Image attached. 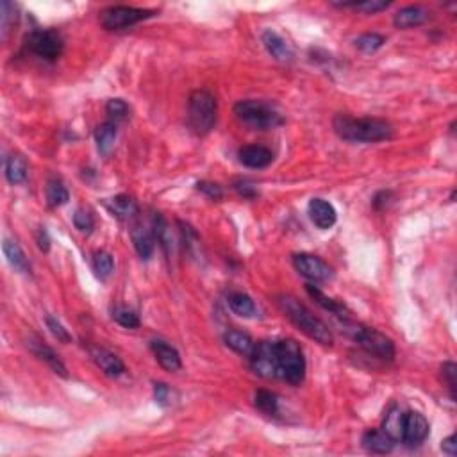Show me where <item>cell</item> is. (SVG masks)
I'll list each match as a JSON object with an SVG mask.
<instances>
[{
    "instance_id": "cell-1",
    "label": "cell",
    "mask_w": 457,
    "mask_h": 457,
    "mask_svg": "<svg viewBox=\"0 0 457 457\" xmlns=\"http://www.w3.org/2000/svg\"><path fill=\"white\" fill-rule=\"evenodd\" d=\"M333 127L341 140L350 143H377V141L390 140L393 136L392 124L380 118H354L349 115H336Z\"/></svg>"
},
{
    "instance_id": "cell-2",
    "label": "cell",
    "mask_w": 457,
    "mask_h": 457,
    "mask_svg": "<svg viewBox=\"0 0 457 457\" xmlns=\"http://www.w3.org/2000/svg\"><path fill=\"white\" fill-rule=\"evenodd\" d=\"M277 304L283 309V313L290 318L295 326L299 327L306 336L314 340L323 347H333L334 336L330 333L329 326L318 316H314L300 300H297L291 295H281L277 297Z\"/></svg>"
},
{
    "instance_id": "cell-3",
    "label": "cell",
    "mask_w": 457,
    "mask_h": 457,
    "mask_svg": "<svg viewBox=\"0 0 457 457\" xmlns=\"http://www.w3.org/2000/svg\"><path fill=\"white\" fill-rule=\"evenodd\" d=\"M277 379L286 380L291 386H300L306 379V357L302 347L295 340L276 341Z\"/></svg>"
},
{
    "instance_id": "cell-4",
    "label": "cell",
    "mask_w": 457,
    "mask_h": 457,
    "mask_svg": "<svg viewBox=\"0 0 457 457\" xmlns=\"http://www.w3.org/2000/svg\"><path fill=\"white\" fill-rule=\"evenodd\" d=\"M234 115L243 122L245 125L259 131H268V129H277L284 125V117L277 111V108L270 102L256 101V98H247L240 101L234 105Z\"/></svg>"
},
{
    "instance_id": "cell-5",
    "label": "cell",
    "mask_w": 457,
    "mask_h": 457,
    "mask_svg": "<svg viewBox=\"0 0 457 457\" xmlns=\"http://www.w3.org/2000/svg\"><path fill=\"white\" fill-rule=\"evenodd\" d=\"M217 98L207 89H195L188 102V124L197 136H205L217 124Z\"/></svg>"
},
{
    "instance_id": "cell-6",
    "label": "cell",
    "mask_w": 457,
    "mask_h": 457,
    "mask_svg": "<svg viewBox=\"0 0 457 457\" xmlns=\"http://www.w3.org/2000/svg\"><path fill=\"white\" fill-rule=\"evenodd\" d=\"M347 326V330L350 333V336L354 337L357 345L363 350L370 354V356L377 357L382 361H393L395 359V343L392 341V337H387L386 334L379 333L377 329L372 327L357 326V323H350V320L343 322Z\"/></svg>"
},
{
    "instance_id": "cell-7",
    "label": "cell",
    "mask_w": 457,
    "mask_h": 457,
    "mask_svg": "<svg viewBox=\"0 0 457 457\" xmlns=\"http://www.w3.org/2000/svg\"><path fill=\"white\" fill-rule=\"evenodd\" d=\"M25 49L45 61H56L65 51V39L56 29H39L25 39Z\"/></svg>"
},
{
    "instance_id": "cell-8",
    "label": "cell",
    "mask_w": 457,
    "mask_h": 457,
    "mask_svg": "<svg viewBox=\"0 0 457 457\" xmlns=\"http://www.w3.org/2000/svg\"><path fill=\"white\" fill-rule=\"evenodd\" d=\"M155 13L150 9L131 8V6H111L101 13V25L105 31H122L132 27L143 20L150 18Z\"/></svg>"
},
{
    "instance_id": "cell-9",
    "label": "cell",
    "mask_w": 457,
    "mask_h": 457,
    "mask_svg": "<svg viewBox=\"0 0 457 457\" xmlns=\"http://www.w3.org/2000/svg\"><path fill=\"white\" fill-rule=\"evenodd\" d=\"M252 370L263 379H277L276 341H259L250 356Z\"/></svg>"
},
{
    "instance_id": "cell-10",
    "label": "cell",
    "mask_w": 457,
    "mask_h": 457,
    "mask_svg": "<svg viewBox=\"0 0 457 457\" xmlns=\"http://www.w3.org/2000/svg\"><path fill=\"white\" fill-rule=\"evenodd\" d=\"M293 266L300 276L309 279L311 283H326L333 277V268L320 257L313 254H297L293 256Z\"/></svg>"
},
{
    "instance_id": "cell-11",
    "label": "cell",
    "mask_w": 457,
    "mask_h": 457,
    "mask_svg": "<svg viewBox=\"0 0 457 457\" xmlns=\"http://www.w3.org/2000/svg\"><path fill=\"white\" fill-rule=\"evenodd\" d=\"M429 422L423 415L416 413V411H409L404 413L402 418V436L400 442L406 443L407 446H418L429 436Z\"/></svg>"
},
{
    "instance_id": "cell-12",
    "label": "cell",
    "mask_w": 457,
    "mask_h": 457,
    "mask_svg": "<svg viewBox=\"0 0 457 457\" xmlns=\"http://www.w3.org/2000/svg\"><path fill=\"white\" fill-rule=\"evenodd\" d=\"M88 352H89V357L94 359V363L97 364L98 368H101L108 377H120L122 373L125 372L124 361H122L118 356H115L112 352H109V350L102 349V347L89 345Z\"/></svg>"
},
{
    "instance_id": "cell-13",
    "label": "cell",
    "mask_w": 457,
    "mask_h": 457,
    "mask_svg": "<svg viewBox=\"0 0 457 457\" xmlns=\"http://www.w3.org/2000/svg\"><path fill=\"white\" fill-rule=\"evenodd\" d=\"M238 157L241 165L254 170H261L273 163V152L263 145H247L238 152Z\"/></svg>"
},
{
    "instance_id": "cell-14",
    "label": "cell",
    "mask_w": 457,
    "mask_h": 457,
    "mask_svg": "<svg viewBox=\"0 0 457 457\" xmlns=\"http://www.w3.org/2000/svg\"><path fill=\"white\" fill-rule=\"evenodd\" d=\"M261 41H263L264 49L268 51V54L273 59L281 63H290L293 59V49L290 47V43L283 38L281 34H277L276 31L271 29H266V31L261 34Z\"/></svg>"
},
{
    "instance_id": "cell-15",
    "label": "cell",
    "mask_w": 457,
    "mask_h": 457,
    "mask_svg": "<svg viewBox=\"0 0 457 457\" xmlns=\"http://www.w3.org/2000/svg\"><path fill=\"white\" fill-rule=\"evenodd\" d=\"M309 210V217L313 220V224L316 225L318 228H330L337 220V213L334 210V205L330 202L323 200V198H313L307 205Z\"/></svg>"
},
{
    "instance_id": "cell-16",
    "label": "cell",
    "mask_w": 457,
    "mask_h": 457,
    "mask_svg": "<svg viewBox=\"0 0 457 457\" xmlns=\"http://www.w3.org/2000/svg\"><path fill=\"white\" fill-rule=\"evenodd\" d=\"M27 345H29V349H31V352L34 354L38 359L45 361V363L51 366L52 372L58 373V375H61V377H68V370H66L65 363H63L61 357H59L58 354L51 349V347L45 345V343H43L41 340H38V337H31Z\"/></svg>"
},
{
    "instance_id": "cell-17",
    "label": "cell",
    "mask_w": 457,
    "mask_h": 457,
    "mask_svg": "<svg viewBox=\"0 0 457 457\" xmlns=\"http://www.w3.org/2000/svg\"><path fill=\"white\" fill-rule=\"evenodd\" d=\"M150 349L152 352H154L157 363L161 364L167 372H179V370L182 368L181 356H179V352L174 349V347L168 345L167 341L152 340Z\"/></svg>"
},
{
    "instance_id": "cell-18",
    "label": "cell",
    "mask_w": 457,
    "mask_h": 457,
    "mask_svg": "<svg viewBox=\"0 0 457 457\" xmlns=\"http://www.w3.org/2000/svg\"><path fill=\"white\" fill-rule=\"evenodd\" d=\"M430 18V11L423 6H407V8L400 9L393 18V24L397 29H411L418 27V25L425 24Z\"/></svg>"
},
{
    "instance_id": "cell-19",
    "label": "cell",
    "mask_w": 457,
    "mask_h": 457,
    "mask_svg": "<svg viewBox=\"0 0 457 457\" xmlns=\"http://www.w3.org/2000/svg\"><path fill=\"white\" fill-rule=\"evenodd\" d=\"M131 238L132 243H134L136 252L140 254L141 259H150L152 254H154L155 241H157L154 236V231L141 224H136L131 231Z\"/></svg>"
},
{
    "instance_id": "cell-20",
    "label": "cell",
    "mask_w": 457,
    "mask_h": 457,
    "mask_svg": "<svg viewBox=\"0 0 457 457\" xmlns=\"http://www.w3.org/2000/svg\"><path fill=\"white\" fill-rule=\"evenodd\" d=\"M395 443V439L382 429H370L363 436V446L372 453H390Z\"/></svg>"
},
{
    "instance_id": "cell-21",
    "label": "cell",
    "mask_w": 457,
    "mask_h": 457,
    "mask_svg": "<svg viewBox=\"0 0 457 457\" xmlns=\"http://www.w3.org/2000/svg\"><path fill=\"white\" fill-rule=\"evenodd\" d=\"M306 291L309 293V297L318 304V306H322L323 309L329 311V313H333L334 316L341 318L343 322L350 320V314H349V311H347V307L343 306V304L336 302L334 299H330V297H327V295L323 293L322 290H318L314 284H306Z\"/></svg>"
},
{
    "instance_id": "cell-22",
    "label": "cell",
    "mask_w": 457,
    "mask_h": 457,
    "mask_svg": "<svg viewBox=\"0 0 457 457\" xmlns=\"http://www.w3.org/2000/svg\"><path fill=\"white\" fill-rule=\"evenodd\" d=\"M105 207H108L112 217L120 218V220H129V218L136 217L138 211H140L138 202L132 197H129V195H117V197L109 198L105 202Z\"/></svg>"
},
{
    "instance_id": "cell-23",
    "label": "cell",
    "mask_w": 457,
    "mask_h": 457,
    "mask_svg": "<svg viewBox=\"0 0 457 457\" xmlns=\"http://www.w3.org/2000/svg\"><path fill=\"white\" fill-rule=\"evenodd\" d=\"M224 341L228 349L245 357L252 356L254 349H256V343H254L252 337L248 336L247 333H243V330L228 329L227 333L224 334Z\"/></svg>"
},
{
    "instance_id": "cell-24",
    "label": "cell",
    "mask_w": 457,
    "mask_h": 457,
    "mask_svg": "<svg viewBox=\"0 0 457 457\" xmlns=\"http://www.w3.org/2000/svg\"><path fill=\"white\" fill-rule=\"evenodd\" d=\"M2 250H4V256L8 257V263L11 264L18 273H25V276L31 273V263H29L27 256H25V252L16 241L6 238L4 243H2Z\"/></svg>"
},
{
    "instance_id": "cell-25",
    "label": "cell",
    "mask_w": 457,
    "mask_h": 457,
    "mask_svg": "<svg viewBox=\"0 0 457 457\" xmlns=\"http://www.w3.org/2000/svg\"><path fill=\"white\" fill-rule=\"evenodd\" d=\"M29 175V165L25 161L24 155L20 154H11L6 161V179H8L9 184L16 186V184H22L25 182Z\"/></svg>"
},
{
    "instance_id": "cell-26",
    "label": "cell",
    "mask_w": 457,
    "mask_h": 457,
    "mask_svg": "<svg viewBox=\"0 0 457 457\" xmlns=\"http://www.w3.org/2000/svg\"><path fill=\"white\" fill-rule=\"evenodd\" d=\"M228 307L234 314L243 318H252L257 314V307L254 304V300L248 297L247 293H241V291H234V293L228 295Z\"/></svg>"
},
{
    "instance_id": "cell-27",
    "label": "cell",
    "mask_w": 457,
    "mask_h": 457,
    "mask_svg": "<svg viewBox=\"0 0 457 457\" xmlns=\"http://www.w3.org/2000/svg\"><path fill=\"white\" fill-rule=\"evenodd\" d=\"M95 141H97V148L102 155H108L115 147L117 141V124L115 122H105V124L98 125L95 131Z\"/></svg>"
},
{
    "instance_id": "cell-28",
    "label": "cell",
    "mask_w": 457,
    "mask_h": 457,
    "mask_svg": "<svg viewBox=\"0 0 457 457\" xmlns=\"http://www.w3.org/2000/svg\"><path fill=\"white\" fill-rule=\"evenodd\" d=\"M68 198H70V193L65 188V184L58 179H51L47 184V204L51 207H61L68 202Z\"/></svg>"
},
{
    "instance_id": "cell-29",
    "label": "cell",
    "mask_w": 457,
    "mask_h": 457,
    "mask_svg": "<svg viewBox=\"0 0 457 457\" xmlns=\"http://www.w3.org/2000/svg\"><path fill=\"white\" fill-rule=\"evenodd\" d=\"M254 404H256V407L261 413H264V415L268 416L277 415V411H279V399H277L276 393L268 392V390H259V392H256V395H254Z\"/></svg>"
},
{
    "instance_id": "cell-30",
    "label": "cell",
    "mask_w": 457,
    "mask_h": 457,
    "mask_svg": "<svg viewBox=\"0 0 457 457\" xmlns=\"http://www.w3.org/2000/svg\"><path fill=\"white\" fill-rule=\"evenodd\" d=\"M152 231H154L155 240L161 243V247H163L167 252H170L172 234H170V228H168L167 220L163 218V214L154 213V217H152Z\"/></svg>"
},
{
    "instance_id": "cell-31",
    "label": "cell",
    "mask_w": 457,
    "mask_h": 457,
    "mask_svg": "<svg viewBox=\"0 0 457 457\" xmlns=\"http://www.w3.org/2000/svg\"><path fill=\"white\" fill-rule=\"evenodd\" d=\"M402 418H404V413H400V409H397L395 406L387 411L386 418H384L382 430H386L395 442H399L400 436H402Z\"/></svg>"
},
{
    "instance_id": "cell-32",
    "label": "cell",
    "mask_w": 457,
    "mask_h": 457,
    "mask_svg": "<svg viewBox=\"0 0 457 457\" xmlns=\"http://www.w3.org/2000/svg\"><path fill=\"white\" fill-rule=\"evenodd\" d=\"M94 270L95 273H97L98 279L102 281L108 279V277L112 273V270H115V259H112L111 254L105 252V250H98V252H95Z\"/></svg>"
},
{
    "instance_id": "cell-33",
    "label": "cell",
    "mask_w": 457,
    "mask_h": 457,
    "mask_svg": "<svg viewBox=\"0 0 457 457\" xmlns=\"http://www.w3.org/2000/svg\"><path fill=\"white\" fill-rule=\"evenodd\" d=\"M384 43H386V38L377 32H366V34H361L359 38L356 39V47L361 49L366 54H372V52L379 51L382 47Z\"/></svg>"
},
{
    "instance_id": "cell-34",
    "label": "cell",
    "mask_w": 457,
    "mask_h": 457,
    "mask_svg": "<svg viewBox=\"0 0 457 457\" xmlns=\"http://www.w3.org/2000/svg\"><path fill=\"white\" fill-rule=\"evenodd\" d=\"M112 320L118 323V326L125 327V329H138L140 327V318L134 311L127 309V307H115L112 309Z\"/></svg>"
},
{
    "instance_id": "cell-35",
    "label": "cell",
    "mask_w": 457,
    "mask_h": 457,
    "mask_svg": "<svg viewBox=\"0 0 457 457\" xmlns=\"http://www.w3.org/2000/svg\"><path fill=\"white\" fill-rule=\"evenodd\" d=\"M105 112L109 115L111 122H122L129 117V105L127 102L122 101V98H111V101L105 104Z\"/></svg>"
},
{
    "instance_id": "cell-36",
    "label": "cell",
    "mask_w": 457,
    "mask_h": 457,
    "mask_svg": "<svg viewBox=\"0 0 457 457\" xmlns=\"http://www.w3.org/2000/svg\"><path fill=\"white\" fill-rule=\"evenodd\" d=\"M392 2H386V0H364V2H345V8H356L363 13H368V15H375V13L382 11V9L390 8Z\"/></svg>"
},
{
    "instance_id": "cell-37",
    "label": "cell",
    "mask_w": 457,
    "mask_h": 457,
    "mask_svg": "<svg viewBox=\"0 0 457 457\" xmlns=\"http://www.w3.org/2000/svg\"><path fill=\"white\" fill-rule=\"evenodd\" d=\"M174 390L165 382H155L154 384V399L155 402L161 407H170L174 402Z\"/></svg>"
},
{
    "instance_id": "cell-38",
    "label": "cell",
    "mask_w": 457,
    "mask_h": 457,
    "mask_svg": "<svg viewBox=\"0 0 457 457\" xmlns=\"http://www.w3.org/2000/svg\"><path fill=\"white\" fill-rule=\"evenodd\" d=\"M74 225L81 233H91V228L95 227L94 214L86 210H77L74 214Z\"/></svg>"
},
{
    "instance_id": "cell-39",
    "label": "cell",
    "mask_w": 457,
    "mask_h": 457,
    "mask_svg": "<svg viewBox=\"0 0 457 457\" xmlns=\"http://www.w3.org/2000/svg\"><path fill=\"white\" fill-rule=\"evenodd\" d=\"M442 373H443V379L446 380V386H449L450 397H452V400H456V386H457L456 363H452V361H446V363L442 366Z\"/></svg>"
},
{
    "instance_id": "cell-40",
    "label": "cell",
    "mask_w": 457,
    "mask_h": 457,
    "mask_svg": "<svg viewBox=\"0 0 457 457\" xmlns=\"http://www.w3.org/2000/svg\"><path fill=\"white\" fill-rule=\"evenodd\" d=\"M197 190L200 193H204L205 197L211 198V200H221L224 198V190H221L220 184L210 181H200L197 182Z\"/></svg>"
},
{
    "instance_id": "cell-41",
    "label": "cell",
    "mask_w": 457,
    "mask_h": 457,
    "mask_svg": "<svg viewBox=\"0 0 457 457\" xmlns=\"http://www.w3.org/2000/svg\"><path fill=\"white\" fill-rule=\"evenodd\" d=\"M45 322H47L49 330H51V333L54 334L56 337H58V341H61V343H70V341H72L70 333H68V330H66L65 327H63V323L59 322L58 318L47 316V320H45Z\"/></svg>"
},
{
    "instance_id": "cell-42",
    "label": "cell",
    "mask_w": 457,
    "mask_h": 457,
    "mask_svg": "<svg viewBox=\"0 0 457 457\" xmlns=\"http://www.w3.org/2000/svg\"><path fill=\"white\" fill-rule=\"evenodd\" d=\"M13 6L15 4H11V2H2V36H8V32L11 31V25L15 24V20H16V15H13V13L16 11H13V13H9L13 9Z\"/></svg>"
},
{
    "instance_id": "cell-43",
    "label": "cell",
    "mask_w": 457,
    "mask_h": 457,
    "mask_svg": "<svg viewBox=\"0 0 457 457\" xmlns=\"http://www.w3.org/2000/svg\"><path fill=\"white\" fill-rule=\"evenodd\" d=\"M36 241H38V247L41 252H49V248H51V236H49L47 228H39L38 234H36Z\"/></svg>"
},
{
    "instance_id": "cell-44",
    "label": "cell",
    "mask_w": 457,
    "mask_h": 457,
    "mask_svg": "<svg viewBox=\"0 0 457 457\" xmlns=\"http://www.w3.org/2000/svg\"><path fill=\"white\" fill-rule=\"evenodd\" d=\"M456 445H457V443H456V436H453V434H452V436H449V438H445V439H443V443H442V450H443V452H445V453H449V456H456V453H457V449H456Z\"/></svg>"
},
{
    "instance_id": "cell-45",
    "label": "cell",
    "mask_w": 457,
    "mask_h": 457,
    "mask_svg": "<svg viewBox=\"0 0 457 457\" xmlns=\"http://www.w3.org/2000/svg\"><path fill=\"white\" fill-rule=\"evenodd\" d=\"M236 190L240 191V193L243 195V197H247V198H254L257 195L256 188H254L252 184H248V182H240V184H238V186H236Z\"/></svg>"
}]
</instances>
